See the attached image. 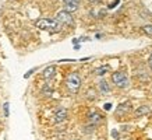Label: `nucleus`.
I'll list each match as a JSON object with an SVG mask.
<instances>
[{
  "mask_svg": "<svg viewBox=\"0 0 152 140\" xmlns=\"http://www.w3.org/2000/svg\"><path fill=\"white\" fill-rule=\"evenodd\" d=\"M56 20H57L60 24H63V25H73L74 24L73 15H71V13L67 11V10H61V11H59L57 15H56Z\"/></svg>",
  "mask_w": 152,
  "mask_h": 140,
  "instance_id": "20e7f679",
  "label": "nucleus"
},
{
  "mask_svg": "<svg viewBox=\"0 0 152 140\" xmlns=\"http://www.w3.org/2000/svg\"><path fill=\"white\" fill-rule=\"evenodd\" d=\"M99 88L103 94H107L110 93V88H109V84L106 83V80H101V83H99Z\"/></svg>",
  "mask_w": 152,
  "mask_h": 140,
  "instance_id": "1a4fd4ad",
  "label": "nucleus"
},
{
  "mask_svg": "<svg viewBox=\"0 0 152 140\" xmlns=\"http://www.w3.org/2000/svg\"><path fill=\"white\" fill-rule=\"evenodd\" d=\"M110 108H112V104H106V105H105V109H106V111H109Z\"/></svg>",
  "mask_w": 152,
  "mask_h": 140,
  "instance_id": "dca6fc26",
  "label": "nucleus"
},
{
  "mask_svg": "<svg viewBox=\"0 0 152 140\" xmlns=\"http://www.w3.org/2000/svg\"><path fill=\"white\" fill-rule=\"evenodd\" d=\"M148 65H149V67H151V70H152V53H151V56H149V62H148Z\"/></svg>",
  "mask_w": 152,
  "mask_h": 140,
  "instance_id": "2eb2a0df",
  "label": "nucleus"
},
{
  "mask_svg": "<svg viewBox=\"0 0 152 140\" xmlns=\"http://www.w3.org/2000/svg\"><path fill=\"white\" fill-rule=\"evenodd\" d=\"M145 113H149V108L148 107H140L137 111H135V115L137 116H141V115H145Z\"/></svg>",
  "mask_w": 152,
  "mask_h": 140,
  "instance_id": "9d476101",
  "label": "nucleus"
},
{
  "mask_svg": "<svg viewBox=\"0 0 152 140\" xmlns=\"http://www.w3.org/2000/svg\"><path fill=\"white\" fill-rule=\"evenodd\" d=\"M88 118H89V122L91 123H98V122L102 121V115L101 113H98V112H89V115H88Z\"/></svg>",
  "mask_w": 152,
  "mask_h": 140,
  "instance_id": "6e6552de",
  "label": "nucleus"
},
{
  "mask_svg": "<svg viewBox=\"0 0 152 140\" xmlns=\"http://www.w3.org/2000/svg\"><path fill=\"white\" fill-rule=\"evenodd\" d=\"M66 87L70 93H78L80 88H81V77H80L78 73H71V74L67 76L66 79Z\"/></svg>",
  "mask_w": 152,
  "mask_h": 140,
  "instance_id": "f03ea898",
  "label": "nucleus"
},
{
  "mask_svg": "<svg viewBox=\"0 0 152 140\" xmlns=\"http://www.w3.org/2000/svg\"><path fill=\"white\" fill-rule=\"evenodd\" d=\"M4 115H6V116L9 115V102L4 104Z\"/></svg>",
  "mask_w": 152,
  "mask_h": 140,
  "instance_id": "4468645a",
  "label": "nucleus"
},
{
  "mask_svg": "<svg viewBox=\"0 0 152 140\" xmlns=\"http://www.w3.org/2000/svg\"><path fill=\"white\" fill-rule=\"evenodd\" d=\"M35 27L39 28V29H43V31H48V32L56 34L61 31V24L57 21V20H52V18H41L35 23Z\"/></svg>",
  "mask_w": 152,
  "mask_h": 140,
  "instance_id": "f257e3e1",
  "label": "nucleus"
},
{
  "mask_svg": "<svg viewBox=\"0 0 152 140\" xmlns=\"http://www.w3.org/2000/svg\"><path fill=\"white\" fill-rule=\"evenodd\" d=\"M112 80H113V83H115L116 87H119V88H126V87L129 85V79H127V76H126L123 71H116V73H113Z\"/></svg>",
  "mask_w": 152,
  "mask_h": 140,
  "instance_id": "7ed1b4c3",
  "label": "nucleus"
},
{
  "mask_svg": "<svg viewBox=\"0 0 152 140\" xmlns=\"http://www.w3.org/2000/svg\"><path fill=\"white\" fill-rule=\"evenodd\" d=\"M107 70H109V67H101V69H98V74L102 76L103 73H106Z\"/></svg>",
  "mask_w": 152,
  "mask_h": 140,
  "instance_id": "ddd939ff",
  "label": "nucleus"
},
{
  "mask_svg": "<svg viewBox=\"0 0 152 140\" xmlns=\"http://www.w3.org/2000/svg\"><path fill=\"white\" fill-rule=\"evenodd\" d=\"M80 1H81V0H63V4H64V10L70 11V13H73V11H75V10L78 9Z\"/></svg>",
  "mask_w": 152,
  "mask_h": 140,
  "instance_id": "39448f33",
  "label": "nucleus"
},
{
  "mask_svg": "<svg viewBox=\"0 0 152 140\" xmlns=\"http://www.w3.org/2000/svg\"><path fill=\"white\" fill-rule=\"evenodd\" d=\"M89 1H91V3H94V4H96V3H101L102 0H89Z\"/></svg>",
  "mask_w": 152,
  "mask_h": 140,
  "instance_id": "f3484780",
  "label": "nucleus"
},
{
  "mask_svg": "<svg viewBox=\"0 0 152 140\" xmlns=\"http://www.w3.org/2000/svg\"><path fill=\"white\" fill-rule=\"evenodd\" d=\"M56 74V66H48L46 69L43 70V79L45 80H50L53 79V76Z\"/></svg>",
  "mask_w": 152,
  "mask_h": 140,
  "instance_id": "0eeeda50",
  "label": "nucleus"
},
{
  "mask_svg": "<svg viewBox=\"0 0 152 140\" xmlns=\"http://www.w3.org/2000/svg\"><path fill=\"white\" fill-rule=\"evenodd\" d=\"M142 31H144V34L152 37V25H145V27H142Z\"/></svg>",
  "mask_w": 152,
  "mask_h": 140,
  "instance_id": "f8f14e48",
  "label": "nucleus"
},
{
  "mask_svg": "<svg viewBox=\"0 0 152 140\" xmlns=\"http://www.w3.org/2000/svg\"><path fill=\"white\" fill-rule=\"evenodd\" d=\"M67 119V109H64V108H59L57 111H56L55 113V122H63Z\"/></svg>",
  "mask_w": 152,
  "mask_h": 140,
  "instance_id": "423d86ee",
  "label": "nucleus"
},
{
  "mask_svg": "<svg viewBox=\"0 0 152 140\" xmlns=\"http://www.w3.org/2000/svg\"><path fill=\"white\" fill-rule=\"evenodd\" d=\"M129 108H130V104H121L119 108H117V111H116V113L119 115V113H121V112H126V111H129Z\"/></svg>",
  "mask_w": 152,
  "mask_h": 140,
  "instance_id": "9b49d317",
  "label": "nucleus"
}]
</instances>
